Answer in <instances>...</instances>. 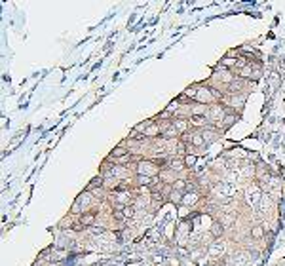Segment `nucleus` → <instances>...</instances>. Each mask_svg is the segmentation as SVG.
<instances>
[{
  "label": "nucleus",
  "mask_w": 285,
  "mask_h": 266,
  "mask_svg": "<svg viewBox=\"0 0 285 266\" xmlns=\"http://www.w3.org/2000/svg\"><path fill=\"white\" fill-rule=\"evenodd\" d=\"M158 171H160V169H158V163H156V160H145V162L139 163V175L150 177V175H156Z\"/></svg>",
  "instance_id": "1"
},
{
  "label": "nucleus",
  "mask_w": 285,
  "mask_h": 266,
  "mask_svg": "<svg viewBox=\"0 0 285 266\" xmlns=\"http://www.w3.org/2000/svg\"><path fill=\"white\" fill-rule=\"evenodd\" d=\"M124 156H127V150H126L124 145H118L116 148L110 150V160H120V158H124Z\"/></svg>",
  "instance_id": "2"
},
{
  "label": "nucleus",
  "mask_w": 285,
  "mask_h": 266,
  "mask_svg": "<svg viewBox=\"0 0 285 266\" xmlns=\"http://www.w3.org/2000/svg\"><path fill=\"white\" fill-rule=\"evenodd\" d=\"M95 213H97L95 209H93V211H89V213H82V217H80V222H82L84 226H89L91 222L95 221Z\"/></svg>",
  "instance_id": "3"
},
{
  "label": "nucleus",
  "mask_w": 285,
  "mask_h": 266,
  "mask_svg": "<svg viewBox=\"0 0 285 266\" xmlns=\"http://www.w3.org/2000/svg\"><path fill=\"white\" fill-rule=\"evenodd\" d=\"M103 186V177L99 175V177H93L89 181V184H88V192H91V190H95V188H101Z\"/></svg>",
  "instance_id": "4"
},
{
  "label": "nucleus",
  "mask_w": 285,
  "mask_h": 266,
  "mask_svg": "<svg viewBox=\"0 0 285 266\" xmlns=\"http://www.w3.org/2000/svg\"><path fill=\"white\" fill-rule=\"evenodd\" d=\"M262 236H264V228H262L260 224H256V226L251 228V238L253 240H260Z\"/></svg>",
  "instance_id": "5"
},
{
  "label": "nucleus",
  "mask_w": 285,
  "mask_h": 266,
  "mask_svg": "<svg viewBox=\"0 0 285 266\" xmlns=\"http://www.w3.org/2000/svg\"><path fill=\"white\" fill-rule=\"evenodd\" d=\"M223 251H224V245H223V243H213L211 249H209V255H211V257H219Z\"/></svg>",
  "instance_id": "6"
},
{
  "label": "nucleus",
  "mask_w": 285,
  "mask_h": 266,
  "mask_svg": "<svg viewBox=\"0 0 285 266\" xmlns=\"http://www.w3.org/2000/svg\"><path fill=\"white\" fill-rule=\"evenodd\" d=\"M247 258H249V257H247L245 253H240V255H236V257L232 258V261H234V266H243V264L247 262Z\"/></svg>",
  "instance_id": "7"
},
{
  "label": "nucleus",
  "mask_w": 285,
  "mask_h": 266,
  "mask_svg": "<svg viewBox=\"0 0 285 266\" xmlns=\"http://www.w3.org/2000/svg\"><path fill=\"white\" fill-rule=\"evenodd\" d=\"M223 116H224V110H223V109H219V106H215V109H213V112H211V118L215 120V122H219Z\"/></svg>",
  "instance_id": "8"
},
{
  "label": "nucleus",
  "mask_w": 285,
  "mask_h": 266,
  "mask_svg": "<svg viewBox=\"0 0 285 266\" xmlns=\"http://www.w3.org/2000/svg\"><path fill=\"white\" fill-rule=\"evenodd\" d=\"M223 228H224V226L220 224V222H215V224H213V228H211V234L217 238V236H220V234H223Z\"/></svg>",
  "instance_id": "9"
},
{
  "label": "nucleus",
  "mask_w": 285,
  "mask_h": 266,
  "mask_svg": "<svg viewBox=\"0 0 285 266\" xmlns=\"http://www.w3.org/2000/svg\"><path fill=\"white\" fill-rule=\"evenodd\" d=\"M194 163H196L194 154H184V165H194Z\"/></svg>",
  "instance_id": "10"
},
{
  "label": "nucleus",
  "mask_w": 285,
  "mask_h": 266,
  "mask_svg": "<svg viewBox=\"0 0 285 266\" xmlns=\"http://www.w3.org/2000/svg\"><path fill=\"white\" fill-rule=\"evenodd\" d=\"M202 143H203V135H198V133L192 135V145H194V146H200Z\"/></svg>",
  "instance_id": "11"
},
{
  "label": "nucleus",
  "mask_w": 285,
  "mask_h": 266,
  "mask_svg": "<svg viewBox=\"0 0 285 266\" xmlns=\"http://www.w3.org/2000/svg\"><path fill=\"white\" fill-rule=\"evenodd\" d=\"M89 198H91V194H89V192H86V194H82V196L78 198V202H80L82 205H88V204H89Z\"/></svg>",
  "instance_id": "12"
},
{
  "label": "nucleus",
  "mask_w": 285,
  "mask_h": 266,
  "mask_svg": "<svg viewBox=\"0 0 285 266\" xmlns=\"http://www.w3.org/2000/svg\"><path fill=\"white\" fill-rule=\"evenodd\" d=\"M184 186H186V183H184V181H175V183H173V188H175L177 192H184Z\"/></svg>",
  "instance_id": "13"
},
{
  "label": "nucleus",
  "mask_w": 285,
  "mask_h": 266,
  "mask_svg": "<svg viewBox=\"0 0 285 266\" xmlns=\"http://www.w3.org/2000/svg\"><path fill=\"white\" fill-rule=\"evenodd\" d=\"M122 213H124V219H129V217H133V207H124L122 209Z\"/></svg>",
  "instance_id": "14"
},
{
  "label": "nucleus",
  "mask_w": 285,
  "mask_h": 266,
  "mask_svg": "<svg viewBox=\"0 0 285 266\" xmlns=\"http://www.w3.org/2000/svg\"><path fill=\"white\" fill-rule=\"evenodd\" d=\"M139 183H141V184H150V183H152V179H150V177H146V175H139Z\"/></svg>",
  "instance_id": "15"
},
{
  "label": "nucleus",
  "mask_w": 285,
  "mask_h": 266,
  "mask_svg": "<svg viewBox=\"0 0 285 266\" xmlns=\"http://www.w3.org/2000/svg\"><path fill=\"white\" fill-rule=\"evenodd\" d=\"M70 213H82V204H80V202H76L72 207H70Z\"/></svg>",
  "instance_id": "16"
},
{
  "label": "nucleus",
  "mask_w": 285,
  "mask_h": 266,
  "mask_svg": "<svg viewBox=\"0 0 285 266\" xmlns=\"http://www.w3.org/2000/svg\"><path fill=\"white\" fill-rule=\"evenodd\" d=\"M234 122H236V116H226V118H224V127H228V126H232Z\"/></svg>",
  "instance_id": "17"
},
{
  "label": "nucleus",
  "mask_w": 285,
  "mask_h": 266,
  "mask_svg": "<svg viewBox=\"0 0 285 266\" xmlns=\"http://www.w3.org/2000/svg\"><path fill=\"white\" fill-rule=\"evenodd\" d=\"M175 127L177 129H184V127H186V122H184V120H175Z\"/></svg>",
  "instance_id": "18"
},
{
  "label": "nucleus",
  "mask_w": 285,
  "mask_h": 266,
  "mask_svg": "<svg viewBox=\"0 0 285 266\" xmlns=\"http://www.w3.org/2000/svg\"><path fill=\"white\" fill-rule=\"evenodd\" d=\"M190 120H192V122H196V124H203V122H205V118H203V116H198V114H194V116H192Z\"/></svg>",
  "instance_id": "19"
},
{
  "label": "nucleus",
  "mask_w": 285,
  "mask_h": 266,
  "mask_svg": "<svg viewBox=\"0 0 285 266\" xmlns=\"http://www.w3.org/2000/svg\"><path fill=\"white\" fill-rule=\"evenodd\" d=\"M194 200H196V196H184V198H183V202H184V204H190V205H192V204H196Z\"/></svg>",
  "instance_id": "20"
},
{
  "label": "nucleus",
  "mask_w": 285,
  "mask_h": 266,
  "mask_svg": "<svg viewBox=\"0 0 285 266\" xmlns=\"http://www.w3.org/2000/svg\"><path fill=\"white\" fill-rule=\"evenodd\" d=\"M65 255H67V253H65V251H57V253L53 255V261H61V258H63V257H65Z\"/></svg>",
  "instance_id": "21"
},
{
  "label": "nucleus",
  "mask_w": 285,
  "mask_h": 266,
  "mask_svg": "<svg viewBox=\"0 0 285 266\" xmlns=\"http://www.w3.org/2000/svg\"><path fill=\"white\" fill-rule=\"evenodd\" d=\"M181 198H183V196H181V192H177V194H175V190H173V194H171V200H173V202H179Z\"/></svg>",
  "instance_id": "22"
},
{
  "label": "nucleus",
  "mask_w": 285,
  "mask_h": 266,
  "mask_svg": "<svg viewBox=\"0 0 285 266\" xmlns=\"http://www.w3.org/2000/svg\"><path fill=\"white\" fill-rule=\"evenodd\" d=\"M240 86H241V82H232L230 84V89L234 91V89H240Z\"/></svg>",
  "instance_id": "23"
}]
</instances>
